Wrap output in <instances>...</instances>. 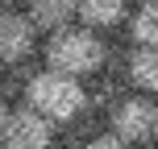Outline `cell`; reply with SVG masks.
I'll list each match as a JSON object with an SVG mask.
<instances>
[{"label": "cell", "mask_w": 158, "mask_h": 149, "mask_svg": "<svg viewBox=\"0 0 158 149\" xmlns=\"http://www.w3.org/2000/svg\"><path fill=\"white\" fill-rule=\"evenodd\" d=\"M125 83L133 87V95H158V50L133 46L125 58Z\"/></svg>", "instance_id": "8"}, {"label": "cell", "mask_w": 158, "mask_h": 149, "mask_svg": "<svg viewBox=\"0 0 158 149\" xmlns=\"http://www.w3.org/2000/svg\"><path fill=\"white\" fill-rule=\"evenodd\" d=\"M150 149H158V145H150Z\"/></svg>", "instance_id": "12"}, {"label": "cell", "mask_w": 158, "mask_h": 149, "mask_svg": "<svg viewBox=\"0 0 158 149\" xmlns=\"http://www.w3.org/2000/svg\"><path fill=\"white\" fill-rule=\"evenodd\" d=\"M83 149H129V145L121 141L117 133H96V137H87V141H83Z\"/></svg>", "instance_id": "10"}, {"label": "cell", "mask_w": 158, "mask_h": 149, "mask_svg": "<svg viewBox=\"0 0 158 149\" xmlns=\"http://www.w3.org/2000/svg\"><path fill=\"white\" fill-rule=\"evenodd\" d=\"M21 100H25V108L46 116L50 124H75L87 112V87L58 71H29Z\"/></svg>", "instance_id": "1"}, {"label": "cell", "mask_w": 158, "mask_h": 149, "mask_svg": "<svg viewBox=\"0 0 158 149\" xmlns=\"http://www.w3.org/2000/svg\"><path fill=\"white\" fill-rule=\"evenodd\" d=\"M38 46V29L29 25L25 8H0V66H21Z\"/></svg>", "instance_id": "5"}, {"label": "cell", "mask_w": 158, "mask_h": 149, "mask_svg": "<svg viewBox=\"0 0 158 149\" xmlns=\"http://www.w3.org/2000/svg\"><path fill=\"white\" fill-rule=\"evenodd\" d=\"M46 71L71 75V79H87L100 75L108 66V46H104L100 33H87L83 25H71L63 33H50L46 37Z\"/></svg>", "instance_id": "2"}, {"label": "cell", "mask_w": 158, "mask_h": 149, "mask_svg": "<svg viewBox=\"0 0 158 149\" xmlns=\"http://www.w3.org/2000/svg\"><path fill=\"white\" fill-rule=\"evenodd\" d=\"M4 124H8V108L0 104V145H4Z\"/></svg>", "instance_id": "11"}, {"label": "cell", "mask_w": 158, "mask_h": 149, "mask_svg": "<svg viewBox=\"0 0 158 149\" xmlns=\"http://www.w3.org/2000/svg\"><path fill=\"white\" fill-rule=\"evenodd\" d=\"M58 124H50L46 116H38L33 108H13L4 124V149H54Z\"/></svg>", "instance_id": "4"}, {"label": "cell", "mask_w": 158, "mask_h": 149, "mask_svg": "<svg viewBox=\"0 0 158 149\" xmlns=\"http://www.w3.org/2000/svg\"><path fill=\"white\" fill-rule=\"evenodd\" d=\"M75 8L79 4H71V0H29L25 4V17H29V25L38 33H63V29H71L75 25Z\"/></svg>", "instance_id": "7"}, {"label": "cell", "mask_w": 158, "mask_h": 149, "mask_svg": "<svg viewBox=\"0 0 158 149\" xmlns=\"http://www.w3.org/2000/svg\"><path fill=\"white\" fill-rule=\"evenodd\" d=\"M129 41L133 46H150L158 50V0H146V4H137L133 13H129Z\"/></svg>", "instance_id": "9"}, {"label": "cell", "mask_w": 158, "mask_h": 149, "mask_svg": "<svg viewBox=\"0 0 158 149\" xmlns=\"http://www.w3.org/2000/svg\"><path fill=\"white\" fill-rule=\"evenodd\" d=\"M108 133H117L129 149L158 145V100H150V95H125L112 108Z\"/></svg>", "instance_id": "3"}, {"label": "cell", "mask_w": 158, "mask_h": 149, "mask_svg": "<svg viewBox=\"0 0 158 149\" xmlns=\"http://www.w3.org/2000/svg\"><path fill=\"white\" fill-rule=\"evenodd\" d=\"M75 25H83L87 33H112L121 25H129V8L125 0H79Z\"/></svg>", "instance_id": "6"}]
</instances>
